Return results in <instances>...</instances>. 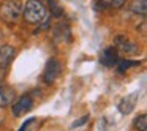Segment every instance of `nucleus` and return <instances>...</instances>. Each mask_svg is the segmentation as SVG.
Listing matches in <instances>:
<instances>
[{"instance_id":"1","label":"nucleus","mask_w":147,"mask_h":131,"mask_svg":"<svg viewBox=\"0 0 147 131\" xmlns=\"http://www.w3.org/2000/svg\"><path fill=\"white\" fill-rule=\"evenodd\" d=\"M22 16L29 24H41L46 19V7L40 0H29L22 7Z\"/></svg>"},{"instance_id":"2","label":"nucleus","mask_w":147,"mask_h":131,"mask_svg":"<svg viewBox=\"0 0 147 131\" xmlns=\"http://www.w3.org/2000/svg\"><path fill=\"white\" fill-rule=\"evenodd\" d=\"M22 14V3L19 0H5L0 5V17L5 22H16Z\"/></svg>"},{"instance_id":"3","label":"nucleus","mask_w":147,"mask_h":131,"mask_svg":"<svg viewBox=\"0 0 147 131\" xmlns=\"http://www.w3.org/2000/svg\"><path fill=\"white\" fill-rule=\"evenodd\" d=\"M62 73V63L55 58H51V60L46 63L45 73H43V79H45L46 84H52Z\"/></svg>"},{"instance_id":"4","label":"nucleus","mask_w":147,"mask_h":131,"mask_svg":"<svg viewBox=\"0 0 147 131\" xmlns=\"http://www.w3.org/2000/svg\"><path fill=\"white\" fill-rule=\"evenodd\" d=\"M32 107H33V99L29 95H22L16 103H13L11 111H13V114L16 117H21V115L27 114L29 111H32Z\"/></svg>"},{"instance_id":"5","label":"nucleus","mask_w":147,"mask_h":131,"mask_svg":"<svg viewBox=\"0 0 147 131\" xmlns=\"http://www.w3.org/2000/svg\"><path fill=\"white\" fill-rule=\"evenodd\" d=\"M119 60H120L119 52H117V49H114V48H106L105 51L101 52V55H100V63L108 67V68L115 67Z\"/></svg>"},{"instance_id":"6","label":"nucleus","mask_w":147,"mask_h":131,"mask_svg":"<svg viewBox=\"0 0 147 131\" xmlns=\"http://www.w3.org/2000/svg\"><path fill=\"white\" fill-rule=\"evenodd\" d=\"M114 44H115V48H117L119 51H122L123 54H127V55H133V54L138 52V46L134 44L133 41L127 40L125 36H117L115 41H114Z\"/></svg>"},{"instance_id":"7","label":"nucleus","mask_w":147,"mask_h":131,"mask_svg":"<svg viewBox=\"0 0 147 131\" xmlns=\"http://www.w3.org/2000/svg\"><path fill=\"white\" fill-rule=\"evenodd\" d=\"M14 54H16V51H14L13 46H8V44L0 46V70L8 68V65L14 58Z\"/></svg>"},{"instance_id":"8","label":"nucleus","mask_w":147,"mask_h":131,"mask_svg":"<svg viewBox=\"0 0 147 131\" xmlns=\"http://www.w3.org/2000/svg\"><path fill=\"white\" fill-rule=\"evenodd\" d=\"M14 98H16L14 89L7 85H0V107H7V106L13 104Z\"/></svg>"},{"instance_id":"9","label":"nucleus","mask_w":147,"mask_h":131,"mask_svg":"<svg viewBox=\"0 0 147 131\" xmlns=\"http://www.w3.org/2000/svg\"><path fill=\"white\" fill-rule=\"evenodd\" d=\"M136 101H138V93L127 95L120 103H119V111H120V114H123V115L130 114L134 109V106H136Z\"/></svg>"},{"instance_id":"10","label":"nucleus","mask_w":147,"mask_h":131,"mask_svg":"<svg viewBox=\"0 0 147 131\" xmlns=\"http://www.w3.org/2000/svg\"><path fill=\"white\" fill-rule=\"evenodd\" d=\"M54 38L55 41H70V27L60 22L54 27Z\"/></svg>"},{"instance_id":"11","label":"nucleus","mask_w":147,"mask_h":131,"mask_svg":"<svg viewBox=\"0 0 147 131\" xmlns=\"http://www.w3.org/2000/svg\"><path fill=\"white\" fill-rule=\"evenodd\" d=\"M130 10L134 14H141V16H146L147 11V0H133L130 5Z\"/></svg>"},{"instance_id":"12","label":"nucleus","mask_w":147,"mask_h":131,"mask_svg":"<svg viewBox=\"0 0 147 131\" xmlns=\"http://www.w3.org/2000/svg\"><path fill=\"white\" fill-rule=\"evenodd\" d=\"M133 126H134V130H138V131H147V115L139 114L133 120Z\"/></svg>"},{"instance_id":"13","label":"nucleus","mask_w":147,"mask_h":131,"mask_svg":"<svg viewBox=\"0 0 147 131\" xmlns=\"http://www.w3.org/2000/svg\"><path fill=\"white\" fill-rule=\"evenodd\" d=\"M96 5H101L103 8H122L125 5V0H98Z\"/></svg>"},{"instance_id":"14","label":"nucleus","mask_w":147,"mask_h":131,"mask_svg":"<svg viewBox=\"0 0 147 131\" xmlns=\"http://www.w3.org/2000/svg\"><path fill=\"white\" fill-rule=\"evenodd\" d=\"M139 65H141V62H138V60H119L117 62V70L120 71V73H125L128 68L139 67Z\"/></svg>"},{"instance_id":"15","label":"nucleus","mask_w":147,"mask_h":131,"mask_svg":"<svg viewBox=\"0 0 147 131\" xmlns=\"http://www.w3.org/2000/svg\"><path fill=\"white\" fill-rule=\"evenodd\" d=\"M48 5H49V10H51V13L54 14L55 17H60L62 14H63V10H62V8L59 7L57 3H55L54 0H48Z\"/></svg>"},{"instance_id":"16","label":"nucleus","mask_w":147,"mask_h":131,"mask_svg":"<svg viewBox=\"0 0 147 131\" xmlns=\"http://www.w3.org/2000/svg\"><path fill=\"white\" fill-rule=\"evenodd\" d=\"M89 115H84V117H81L79 118V120H78V122H74V123L73 125H71V128H78V126H82V125H86L87 123V120H89Z\"/></svg>"},{"instance_id":"17","label":"nucleus","mask_w":147,"mask_h":131,"mask_svg":"<svg viewBox=\"0 0 147 131\" xmlns=\"http://www.w3.org/2000/svg\"><path fill=\"white\" fill-rule=\"evenodd\" d=\"M33 123H35V118H29V120H27L26 123L19 128V131H27V130H29V126H30V125H33Z\"/></svg>"},{"instance_id":"18","label":"nucleus","mask_w":147,"mask_h":131,"mask_svg":"<svg viewBox=\"0 0 147 131\" xmlns=\"http://www.w3.org/2000/svg\"><path fill=\"white\" fill-rule=\"evenodd\" d=\"M2 38H3V35H2V32H0V41H2Z\"/></svg>"},{"instance_id":"19","label":"nucleus","mask_w":147,"mask_h":131,"mask_svg":"<svg viewBox=\"0 0 147 131\" xmlns=\"http://www.w3.org/2000/svg\"><path fill=\"white\" fill-rule=\"evenodd\" d=\"M0 123H2V117H0Z\"/></svg>"}]
</instances>
